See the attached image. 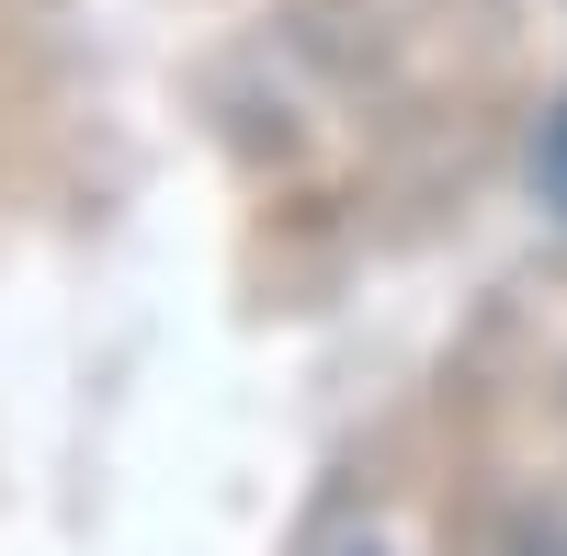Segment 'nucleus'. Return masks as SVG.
I'll return each mask as SVG.
<instances>
[{"label":"nucleus","mask_w":567,"mask_h":556,"mask_svg":"<svg viewBox=\"0 0 567 556\" xmlns=\"http://www.w3.org/2000/svg\"><path fill=\"white\" fill-rule=\"evenodd\" d=\"M545 194H556V205H567V114H556V125H545Z\"/></svg>","instance_id":"f257e3e1"}]
</instances>
